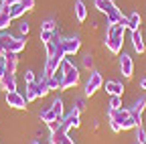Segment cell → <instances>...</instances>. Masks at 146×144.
<instances>
[{
  "label": "cell",
  "mask_w": 146,
  "mask_h": 144,
  "mask_svg": "<svg viewBox=\"0 0 146 144\" xmlns=\"http://www.w3.org/2000/svg\"><path fill=\"white\" fill-rule=\"evenodd\" d=\"M140 144H146V142H140Z\"/></svg>",
  "instance_id": "39"
},
{
  "label": "cell",
  "mask_w": 146,
  "mask_h": 144,
  "mask_svg": "<svg viewBox=\"0 0 146 144\" xmlns=\"http://www.w3.org/2000/svg\"><path fill=\"white\" fill-rule=\"evenodd\" d=\"M12 41L10 35H4L2 31H0V57H4L6 55V51H8V43Z\"/></svg>",
  "instance_id": "18"
},
{
  "label": "cell",
  "mask_w": 146,
  "mask_h": 144,
  "mask_svg": "<svg viewBox=\"0 0 146 144\" xmlns=\"http://www.w3.org/2000/svg\"><path fill=\"white\" fill-rule=\"evenodd\" d=\"M130 116V110L126 108H120V110H110L108 118H110V128L114 132H122V122Z\"/></svg>",
  "instance_id": "2"
},
{
  "label": "cell",
  "mask_w": 146,
  "mask_h": 144,
  "mask_svg": "<svg viewBox=\"0 0 146 144\" xmlns=\"http://www.w3.org/2000/svg\"><path fill=\"white\" fill-rule=\"evenodd\" d=\"M35 81H36L35 73H33V71H27V73H25V83H35Z\"/></svg>",
  "instance_id": "34"
},
{
  "label": "cell",
  "mask_w": 146,
  "mask_h": 144,
  "mask_svg": "<svg viewBox=\"0 0 146 144\" xmlns=\"http://www.w3.org/2000/svg\"><path fill=\"white\" fill-rule=\"evenodd\" d=\"M122 108V96H112L110 100V110H120Z\"/></svg>",
  "instance_id": "26"
},
{
  "label": "cell",
  "mask_w": 146,
  "mask_h": 144,
  "mask_svg": "<svg viewBox=\"0 0 146 144\" xmlns=\"http://www.w3.org/2000/svg\"><path fill=\"white\" fill-rule=\"evenodd\" d=\"M10 23H12L10 14H8V12H4V10H0V31L8 29V27H10Z\"/></svg>",
  "instance_id": "24"
},
{
  "label": "cell",
  "mask_w": 146,
  "mask_h": 144,
  "mask_svg": "<svg viewBox=\"0 0 146 144\" xmlns=\"http://www.w3.org/2000/svg\"><path fill=\"white\" fill-rule=\"evenodd\" d=\"M61 122H63V118H57V120H53V122L47 124V126H49V130H51V134H53V132H57V130H61Z\"/></svg>",
  "instance_id": "27"
},
{
  "label": "cell",
  "mask_w": 146,
  "mask_h": 144,
  "mask_svg": "<svg viewBox=\"0 0 146 144\" xmlns=\"http://www.w3.org/2000/svg\"><path fill=\"white\" fill-rule=\"evenodd\" d=\"M144 108H146V98H138V102L132 106V114H138V116H142V112H144Z\"/></svg>",
  "instance_id": "23"
},
{
  "label": "cell",
  "mask_w": 146,
  "mask_h": 144,
  "mask_svg": "<svg viewBox=\"0 0 146 144\" xmlns=\"http://www.w3.org/2000/svg\"><path fill=\"white\" fill-rule=\"evenodd\" d=\"M25 47H27V41H25V37H12V41L8 43V51H12V53H21V51H25Z\"/></svg>",
  "instance_id": "12"
},
{
  "label": "cell",
  "mask_w": 146,
  "mask_h": 144,
  "mask_svg": "<svg viewBox=\"0 0 146 144\" xmlns=\"http://www.w3.org/2000/svg\"><path fill=\"white\" fill-rule=\"evenodd\" d=\"M61 43H63L65 55H75V53L79 51V47H81L79 37H67V39H61Z\"/></svg>",
  "instance_id": "7"
},
{
  "label": "cell",
  "mask_w": 146,
  "mask_h": 144,
  "mask_svg": "<svg viewBox=\"0 0 146 144\" xmlns=\"http://www.w3.org/2000/svg\"><path fill=\"white\" fill-rule=\"evenodd\" d=\"M140 87H142V89H146V77H142V79H140Z\"/></svg>",
  "instance_id": "36"
},
{
  "label": "cell",
  "mask_w": 146,
  "mask_h": 144,
  "mask_svg": "<svg viewBox=\"0 0 146 144\" xmlns=\"http://www.w3.org/2000/svg\"><path fill=\"white\" fill-rule=\"evenodd\" d=\"M94 4L100 12L104 14H110L112 10H116V4H114V0H94Z\"/></svg>",
  "instance_id": "11"
},
{
  "label": "cell",
  "mask_w": 146,
  "mask_h": 144,
  "mask_svg": "<svg viewBox=\"0 0 146 144\" xmlns=\"http://www.w3.org/2000/svg\"><path fill=\"white\" fill-rule=\"evenodd\" d=\"M6 75V61L4 57H0V77H4Z\"/></svg>",
  "instance_id": "35"
},
{
  "label": "cell",
  "mask_w": 146,
  "mask_h": 144,
  "mask_svg": "<svg viewBox=\"0 0 146 144\" xmlns=\"http://www.w3.org/2000/svg\"><path fill=\"white\" fill-rule=\"evenodd\" d=\"M47 81H49V87H51V92L53 89H61V85H63V69L59 67L55 73L51 75V77H47Z\"/></svg>",
  "instance_id": "9"
},
{
  "label": "cell",
  "mask_w": 146,
  "mask_h": 144,
  "mask_svg": "<svg viewBox=\"0 0 146 144\" xmlns=\"http://www.w3.org/2000/svg\"><path fill=\"white\" fill-rule=\"evenodd\" d=\"M81 122H79V112H75V110H71L67 116H63V122H61V130H65V132H69L71 128H77Z\"/></svg>",
  "instance_id": "5"
},
{
  "label": "cell",
  "mask_w": 146,
  "mask_h": 144,
  "mask_svg": "<svg viewBox=\"0 0 146 144\" xmlns=\"http://www.w3.org/2000/svg\"><path fill=\"white\" fill-rule=\"evenodd\" d=\"M4 61H6V73H14V71H16V65H18V57H16V53L6 51Z\"/></svg>",
  "instance_id": "13"
},
{
  "label": "cell",
  "mask_w": 146,
  "mask_h": 144,
  "mask_svg": "<svg viewBox=\"0 0 146 144\" xmlns=\"http://www.w3.org/2000/svg\"><path fill=\"white\" fill-rule=\"evenodd\" d=\"M23 6H25V10H33L35 8V0H18Z\"/></svg>",
  "instance_id": "32"
},
{
  "label": "cell",
  "mask_w": 146,
  "mask_h": 144,
  "mask_svg": "<svg viewBox=\"0 0 146 144\" xmlns=\"http://www.w3.org/2000/svg\"><path fill=\"white\" fill-rule=\"evenodd\" d=\"M136 140H138V144L146 142V130L142 128V126H136Z\"/></svg>",
  "instance_id": "28"
},
{
  "label": "cell",
  "mask_w": 146,
  "mask_h": 144,
  "mask_svg": "<svg viewBox=\"0 0 146 144\" xmlns=\"http://www.w3.org/2000/svg\"><path fill=\"white\" fill-rule=\"evenodd\" d=\"M91 65H94V59H91V53H85V55H83V67H85V69H89Z\"/></svg>",
  "instance_id": "30"
},
{
  "label": "cell",
  "mask_w": 146,
  "mask_h": 144,
  "mask_svg": "<svg viewBox=\"0 0 146 144\" xmlns=\"http://www.w3.org/2000/svg\"><path fill=\"white\" fill-rule=\"evenodd\" d=\"M51 144H65V142H53V140H51ZM69 144H75V142H69Z\"/></svg>",
  "instance_id": "37"
},
{
  "label": "cell",
  "mask_w": 146,
  "mask_h": 144,
  "mask_svg": "<svg viewBox=\"0 0 146 144\" xmlns=\"http://www.w3.org/2000/svg\"><path fill=\"white\" fill-rule=\"evenodd\" d=\"M0 87L4 92H18L16 89V75L14 73H6L4 77H0Z\"/></svg>",
  "instance_id": "8"
},
{
  "label": "cell",
  "mask_w": 146,
  "mask_h": 144,
  "mask_svg": "<svg viewBox=\"0 0 146 144\" xmlns=\"http://www.w3.org/2000/svg\"><path fill=\"white\" fill-rule=\"evenodd\" d=\"M120 71H122V75L130 79L134 75V61L130 55H126V53H122V57H120Z\"/></svg>",
  "instance_id": "6"
},
{
  "label": "cell",
  "mask_w": 146,
  "mask_h": 144,
  "mask_svg": "<svg viewBox=\"0 0 146 144\" xmlns=\"http://www.w3.org/2000/svg\"><path fill=\"white\" fill-rule=\"evenodd\" d=\"M51 110L57 114L59 118H63V116H65V106H63V100L55 98V100H53V104H51Z\"/></svg>",
  "instance_id": "19"
},
{
  "label": "cell",
  "mask_w": 146,
  "mask_h": 144,
  "mask_svg": "<svg viewBox=\"0 0 146 144\" xmlns=\"http://www.w3.org/2000/svg\"><path fill=\"white\" fill-rule=\"evenodd\" d=\"M29 29H31V27H29V23H27V21H23L21 25H18V31H21L23 37H27V35H29Z\"/></svg>",
  "instance_id": "31"
},
{
  "label": "cell",
  "mask_w": 146,
  "mask_h": 144,
  "mask_svg": "<svg viewBox=\"0 0 146 144\" xmlns=\"http://www.w3.org/2000/svg\"><path fill=\"white\" fill-rule=\"evenodd\" d=\"M106 92L110 96H122L124 94V85L120 81H106Z\"/></svg>",
  "instance_id": "15"
},
{
  "label": "cell",
  "mask_w": 146,
  "mask_h": 144,
  "mask_svg": "<svg viewBox=\"0 0 146 144\" xmlns=\"http://www.w3.org/2000/svg\"><path fill=\"white\" fill-rule=\"evenodd\" d=\"M132 47H134V51H138V53H140V55L146 51V45H144V39H142L140 29L132 31Z\"/></svg>",
  "instance_id": "10"
},
{
  "label": "cell",
  "mask_w": 146,
  "mask_h": 144,
  "mask_svg": "<svg viewBox=\"0 0 146 144\" xmlns=\"http://www.w3.org/2000/svg\"><path fill=\"white\" fill-rule=\"evenodd\" d=\"M55 33H59V31H45V29H41V43H49L53 37H55Z\"/></svg>",
  "instance_id": "25"
},
{
  "label": "cell",
  "mask_w": 146,
  "mask_h": 144,
  "mask_svg": "<svg viewBox=\"0 0 146 144\" xmlns=\"http://www.w3.org/2000/svg\"><path fill=\"white\" fill-rule=\"evenodd\" d=\"M140 21H142V19H140V14H138V12H132L130 16H128V27H126V29L136 31V29L140 27Z\"/></svg>",
  "instance_id": "20"
},
{
  "label": "cell",
  "mask_w": 146,
  "mask_h": 144,
  "mask_svg": "<svg viewBox=\"0 0 146 144\" xmlns=\"http://www.w3.org/2000/svg\"><path fill=\"white\" fill-rule=\"evenodd\" d=\"M83 108H85V104H83V98H79V100H75V108H73V110L75 112H83Z\"/></svg>",
  "instance_id": "33"
},
{
  "label": "cell",
  "mask_w": 146,
  "mask_h": 144,
  "mask_svg": "<svg viewBox=\"0 0 146 144\" xmlns=\"http://www.w3.org/2000/svg\"><path fill=\"white\" fill-rule=\"evenodd\" d=\"M6 104L10 108H14V110H25L29 102H27L25 96H21L18 92H6Z\"/></svg>",
  "instance_id": "4"
},
{
  "label": "cell",
  "mask_w": 146,
  "mask_h": 144,
  "mask_svg": "<svg viewBox=\"0 0 146 144\" xmlns=\"http://www.w3.org/2000/svg\"><path fill=\"white\" fill-rule=\"evenodd\" d=\"M6 12L10 14V19L14 21V19H21V16H23L27 10H25V6H23L21 2H18V0H16V2H12V4L8 6V10H6Z\"/></svg>",
  "instance_id": "14"
},
{
  "label": "cell",
  "mask_w": 146,
  "mask_h": 144,
  "mask_svg": "<svg viewBox=\"0 0 146 144\" xmlns=\"http://www.w3.org/2000/svg\"><path fill=\"white\" fill-rule=\"evenodd\" d=\"M124 31L122 27H116V25H108V31H106V47L110 53H118L122 51V45H124Z\"/></svg>",
  "instance_id": "1"
},
{
  "label": "cell",
  "mask_w": 146,
  "mask_h": 144,
  "mask_svg": "<svg viewBox=\"0 0 146 144\" xmlns=\"http://www.w3.org/2000/svg\"><path fill=\"white\" fill-rule=\"evenodd\" d=\"M41 29H45V31H59V29H57V23H55V21H45V23L41 25Z\"/></svg>",
  "instance_id": "29"
},
{
  "label": "cell",
  "mask_w": 146,
  "mask_h": 144,
  "mask_svg": "<svg viewBox=\"0 0 146 144\" xmlns=\"http://www.w3.org/2000/svg\"><path fill=\"white\" fill-rule=\"evenodd\" d=\"M57 118H59V116L55 114L51 108H47V110L41 112V122H45V124H49V122H53V120H57Z\"/></svg>",
  "instance_id": "22"
},
{
  "label": "cell",
  "mask_w": 146,
  "mask_h": 144,
  "mask_svg": "<svg viewBox=\"0 0 146 144\" xmlns=\"http://www.w3.org/2000/svg\"><path fill=\"white\" fill-rule=\"evenodd\" d=\"M106 19H108V25H116V27H118V23H120V19H122L120 8H116V10H112L110 14H106Z\"/></svg>",
  "instance_id": "21"
},
{
  "label": "cell",
  "mask_w": 146,
  "mask_h": 144,
  "mask_svg": "<svg viewBox=\"0 0 146 144\" xmlns=\"http://www.w3.org/2000/svg\"><path fill=\"white\" fill-rule=\"evenodd\" d=\"M33 144H41V142H33Z\"/></svg>",
  "instance_id": "38"
},
{
  "label": "cell",
  "mask_w": 146,
  "mask_h": 144,
  "mask_svg": "<svg viewBox=\"0 0 146 144\" xmlns=\"http://www.w3.org/2000/svg\"><path fill=\"white\" fill-rule=\"evenodd\" d=\"M75 19L79 23H83L87 19V8H85V4L81 2V0H75Z\"/></svg>",
  "instance_id": "16"
},
{
  "label": "cell",
  "mask_w": 146,
  "mask_h": 144,
  "mask_svg": "<svg viewBox=\"0 0 146 144\" xmlns=\"http://www.w3.org/2000/svg\"><path fill=\"white\" fill-rule=\"evenodd\" d=\"M25 98L27 102H35L39 98V89H36V81L35 83H27V92H25Z\"/></svg>",
  "instance_id": "17"
},
{
  "label": "cell",
  "mask_w": 146,
  "mask_h": 144,
  "mask_svg": "<svg viewBox=\"0 0 146 144\" xmlns=\"http://www.w3.org/2000/svg\"><path fill=\"white\" fill-rule=\"evenodd\" d=\"M100 87H104V77H102V73H100V71H91L89 77H87V81H85V89H83V94L89 98V96H94Z\"/></svg>",
  "instance_id": "3"
}]
</instances>
